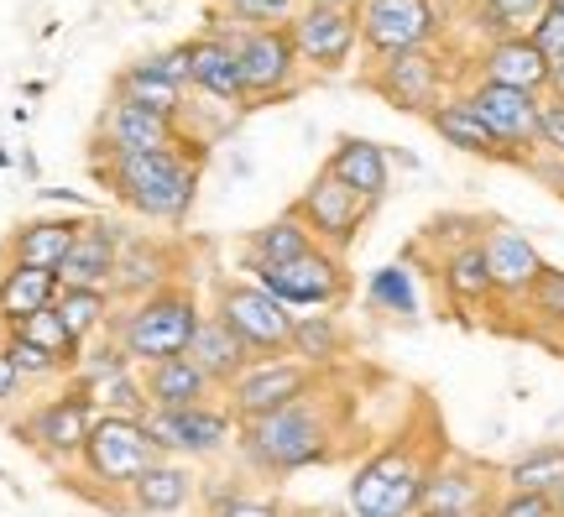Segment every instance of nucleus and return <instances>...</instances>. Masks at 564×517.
<instances>
[{
  "label": "nucleus",
  "instance_id": "nucleus-1",
  "mask_svg": "<svg viewBox=\"0 0 564 517\" xmlns=\"http://www.w3.org/2000/svg\"><path fill=\"white\" fill-rule=\"evenodd\" d=\"M89 173L105 194H116L131 215L152 225H183L204 179V141H183L173 152H116L89 158Z\"/></svg>",
  "mask_w": 564,
  "mask_h": 517
},
{
  "label": "nucleus",
  "instance_id": "nucleus-2",
  "mask_svg": "<svg viewBox=\"0 0 564 517\" xmlns=\"http://www.w3.org/2000/svg\"><path fill=\"white\" fill-rule=\"evenodd\" d=\"M340 408H345V398L324 392V381H319L308 398L241 423L236 444H241L246 465L262 471V476H293V471H308V465H329V460L340 455V423H335Z\"/></svg>",
  "mask_w": 564,
  "mask_h": 517
},
{
  "label": "nucleus",
  "instance_id": "nucleus-3",
  "mask_svg": "<svg viewBox=\"0 0 564 517\" xmlns=\"http://www.w3.org/2000/svg\"><path fill=\"white\" fill-rule=\"evenodd\" d=\"M444 444L434 429H403L392 434L377 450L356 465L350 476V492H345V507L350 517H419V502H423V486L434 476V465L444 460Z\"/></svg>",
  "mask_w": 564,
  "mask_h": 517
},
{
  "label": "nucleus",
  "instance_id": "nucleus-4",
  "mask_svg": "<svg viewBox=\"0 0 564 517\" xmlns=\"http://www.w3.org/2000/svg\"><path fill=\"white\" fill-rule=\"evenodd\" d=\"M199 293L188 282H167L152 299L126 303L121 319H110V335L121 340V351L131 356V366H158V360L188 356L194 330H199Z\"/></svg>",
  "mask_w": 564,
  "mask_h": 517
},
{
  "label": "nucleus",
  "instance_id": "nucleus-5",
  "mask_svg": "<svg viewBox=\"0 0 564 517\" xmlns=\"http://www.w3.org/2000/svg\"><path fill=\"white\" fill-rule=\"evenodd\" d=\"M158 460H167V455H158V444L147 439L141 418L100 413L89 439H84L79 465H84V481H95L105 492H131V481L147 476Z\"/></svg>",
  "mask_w": 564,
  "mask_h": 517
},
{
  "label": "nucleus",
  "instance_id": "nucleus-6",
  "mask_svg": "<svg viewBox=\"0 0 564 517\" xmlns=\"http://www.w3.org/2000/svg\"><path fill=\"white\" fill-rule=\"evenodd\" d=\"M209 314L220 324H230L257 351V360L282 356L288 340H293V324H299V314L282 309L262 282H241V278H215V309Z\"/></svg>",
  "mask_w": 564,
  "mask_h": 517
},
{
  "label": "nucleus",
  "instance_id": "nucleus-7",
  "mask_svg": "<svg viewBox=\"0 0 564 517\" xmlns=\"http://www.w3.org/2000/svg\"><path fill=\"white\" fill-rule=\"evenodd\" d=\"M361 0H303V11L288 21L299 63L314 74H340L350 53L361 47Z\"/></svg>",
  "mask_w": 564,
  "mask_h": 517
},
{
  "label": "nucleus",
  "instance_id": "nucleus-8",
  "mask_svg": "<svg viewBox=\"0 0 564 517\" xmlns=\"http://www.w3.org/2000/svg\"><path fill=\"white\" fill-rule=\"evenodd\" d=\"M449 63L440 58V47H419V53H392V58H377V68L366 74V89L382 95L392 110H408V116H434L449 95Z\"/></svg>",
  "mask_w": 564,
  "mask_h": 517
},
{
  "label": "nucleus",
  "instance_id": "nucleus-9",
  "mask_svg": "<svg viewBox=\"0 0 564 517\" xmlns=\"http://www.w3.org/2000/svg\"><path fill=\"white\" fill-rule=\"evenodd\" d=\"M371 209L377 204L361 200V194H350L340 179H329V173H314V183L303 189L299 200H293V215L303 219V230L314 236V246H324V251H335V257H345L350 246H356V236H361V225L371 219Z\"/></svg>",
  "mask_w": 564,
  "mask_h": 517
},
{
  "label": "nucleus",
  "instance_id": "nucleus-10",
  "mask_svg": "<svg viewBox=\"0 0 564 517\" xmlns=\"http://www.w3.org/2000/svg\"><path fill=\"white\" fill-rule=\"evenodd\" d=\"M356 21H361V42L371 58L434 47L444 32L440 0H361Z\"/></svg>",
  "mask_w": 564,
  "mask_h": 517
},
{
  "label": "nucleus",
  "instance_id": "nucleus-11",
  "mask_svg": "<svg viewBox=\"0 0 564 517\" xmlns=\"http://www.w3.org/2000/svg\"><path fill=\"white\" fill-rule=\"evenodd\" d=\"M236 53H241V74H246V110L299 95L303 63H299V47H293V32H288V26L241 32V37H236Z\"/></svg>",
  "mask_w": 564,
  "mask_h": 517
},
{
  "label": "nucleus",
  "instance_id": "nucleus-12",
  "mask_svg": "<svg viewBox=\"0 0 564 517\" xmlns=\"http://www.w3.org/2000/svg\"><path fill=\"white\" fill-rule=\"evenodd\" d=\"M267 293L282 303V309H340L350 299V272H345V257L314 246L308 257L282 261V267H262L257 272Z\"/></svg>",
  "mask_w": 564,
  "mask_h": 517
},
{
  "label": "nucleus",
  "instance_id": "nucleus-13",
  "mask_svg": "<svg viewBox=\"0 0 564 517\" xmlns=\"http://www.w3.org/2000/svg\"><path fill=\"white\" fill-rule=\"evenodd\" d=\"M319 381H324V371H314V366H303L293 356H272L236 377V387L225 392V408H230L236 423H251V418H267V413H278V408H288V402L308 398Z\"/></svg>",
  "mask_w": 564,
  "mask_h": 517
},
{
  "label": "nucleus",
  "instance_id": "nucleus-14",
  "mask_svg": "<svg viewBox=\"0 0 564 517\" xmlns=\"http://www.w3.org/2000/svg\"><path fill=\"white\" fill-rule=\"evenodd\" d=\"M141 429H147V439L158 444V455L215 460L220 450L236 444V418H230V408H220V402L183 408V413H158V408H147Z\"/></svg>",
  "mask_w": 564,
  "mask_h": 517
},
{
  "label": "nucleus",
  "instance_id": "nucleus-15",
  "mask_svg": "<svg viewBox=\"0 0 564 517\" xmlns=\"http://www.w3.org/2000/svg\"><path fill=\"white\" fill-rule=\"evenodd\" d=\"M460 100L481 116V126L491 137L512 147L518 158L533 168L539 152V120H544V95H523V89H507V84H486L476 79L470 89H460Z\"/></svg>",
  "mask_w": 564,
  "mask_h": 517
},
{
  "label": "nucleus",
  "instance_id": "nucleus-16",
  "mask_svg": "<svg viewBox=\"0 0 564 517\" xmlns=\"http://www.w3.org/2000/svg\"><path fill=\"white\" fill-rule=\"evenodd\" d=\"M95 402L84 398L79 387H68L63 398H47L42 408H32V413L17 423V439L21 444H32L42 460H53V465H63V460H79L84 455V439H89V429H95Z\"/></svg>",
  "mask_w": 564,
  "mask_h": 517
},
{
  "label": "nucleus",
  "instance_id": "nucleus-17",
  "mask_svg": "<svg viewBox=\"0 0 564 517\" xmlns=\"http://www.w3.org/2000/svg\"><path fill=\"white\" fill-rule=\"evenodd\" d=\"M497 486H502V471L444 450V460L434 465V476L423 486L419 517H481L486 502L497 497Z\"/></svg>",
  "mask_w": 564,
  "mask_h": 517
},
{
  "label": "nucleus",
  "instance_id": "nucleus-18",
  "mask_svg": "<svg viewBox=\"0 0 564 517\" xmlns=\"http://www.w3.org/2000/svg\"><path fill=\"white\" fill-rule=\"evenodd\" d=\"M183 126L173 116L158 110H141V105L110 100L95 120V137H89V158H116V152H173L183 147Z\"/></svg>",
  "mask_w": 564,
  "mask_h": 517
},
{
  "label": "nucleus",
  "instance_id": "nucleus-19",
  "mask_svg": "<svg viewBox=\"0 0 564 517\" xmlns=\"http://www.w3.org/2000/svg\"><path fill=\"white\" fill-rule=\"evenodd\" d=\"M126 240L131 236L121 230V219L89 215L84 219V230H79V240H74V251H68L63 267H58V288H110Z\"/></svg>",
  "mask_w": 564,
  "mask_h": 517
},
{
  "label": "nucleus",
  "instance_id": "nucleus-20",
  "mask_svg": "<svg viewBox=\"0 0 564 517\" xmlns=\"http://www.w3.org/2000/svg\"><path fill=\"white\" fill-rule=\"evenodd\" d=\"M481 251H486V272H491V293L523 303L528 288L544 272L539 246L523 230H512V225H491V230H481Z\"/></svg>",
  "mask_w": 564,
  "mask_h": 517
},
{
  "label": "nucleus",
  "instance_id": "nucleus-21",
  "mask_svg": "<svg viewBox=\"0 0 564 517\" xmlns=\"http://www.w3.org/2000/svg\"><path fill=\"white\" fill-rule=\"evenodd\" d=\"M476 79L507 84V89H523V95H544L549 89V58L528 42V32H518V37H497L476 53Z\"/></svg>",
  "mask_w": 564,
  "mask_h": 517
},
{
  "label": "nucleus",
  "instance_id": "nucleus-22",
  "mask_svg": "<svg viewBox=\"0 0 564 517\" xmlns=\"http://www.w3.org/2000/svg\"><path fill=\"white\" fill-rule=\"evenodd\" d=\"M173 272H178V257H173V246H162V240H152V236H131V240H126V251H121V261H116V282H110V299H121V303L152 299L158 288L178 282Z\"/></svg>",
  "mask_w": 564,
  "mask_h": 517
},
{
  "label": "nucleus",
  "instance_id": "nucleus-23",
  "mask_svg": "<svg viewBox=\"0 0 564 517\" xmlns=\"http://www.w3.org/2000/svg\"><path fill=\"white\" fill-rule=\"evenodd\" d=\"M324 173L340 179L350 194H361L371 204H382L387 189H392V158H387V147H377V141H366V137L335 141V152L324 158Z\"/></svg>",
  "mask_w": 564,
  "mask_h": 517
},
{
  "label": "nucleus",
  "instance_id": "nucleus-24",
  "mask_svg": "<svg viewBox=\"0 0 564 517\" xmlns=\"http://www.w3.org/2000/svg\"><path fill=\"white\" fill-rule=\"evenodd\" d=\"M188 356H194V366H199L204 377L215 381V392H230L236 387V377L241 371H251L257 366V351L246 345L230 324H220L215 314L199 319V330H194V345H188Z\"/></svg>",
  "mask_w": 564,
  "mask_h": 517
},
{
  "label": "nucleus",
  "instance_id": "nucleus-25",
  "mask_svg": "<svg viewBox=\"0 0 564 517\" xmlns=\"http://www.w3.org/2000/svg\"><path fill=\"white\" fill-rule=\"evenodd\" d=\"M236 37L241 32H209V37H194V89L209 95V100L241 105L246 110V74H241V53H236Z\"/></svg>",
  "mask_w": 564,
  "mask_h": 517
},
{
  "label": "nucleus",
  "instance_id": "nucleus-26",
  "mask_svg": "<svg viewBox=\"0 0 564 517\" xmlns=\"http://www.w3.org/2000/svg\"><path fill=\"white\" fill-rule=\"evenodd\" d=\"M429 126H434V137L444 141V147H455V152H465V158H481V162H507V168H528L512 147H502V141L491 137L481 126V116L470 110V105L460 100V95H449V100L429 116Z\"/></svg>",
  "mask_w": 564,
  "mask_h": 517
},
{
  "label": "nucleus",
  "instance_id": "nucleus-27",
  "mask_svg": "<svg viewBox=\"0 0 564 517\" xmlns=\"http://www.w3.org/2000/svg\"><path fill=\"white\" fill-rule=\"evenodd\" d=\"M141 387H147V408H158V413L204 408V402L215 398V381L194 366V356H173V360L147 366V371H141Z\"/></svg>",
  "mask_w": 564,
  "mask_h": 517
},
{
  "label": "nucleus",
  "instance_id": "nucleus-28",
  "mask_svg": "<svg viewBox=\"0 0 564 517\" xmlns=\"http://www.w3.org/2000/svg\"><path fill=\"white\" fill-rule=\"evenodd\" d=\"M79 230H84L79 215H42V219H26V225H17V236H11V246H6V257L21 261V267H42V272H58L63 257L74 251Z\"/></svg>",
  "mask_w": 564,
  "mask_h": 517
},
{
  "label": "nucleus",
  "instance_id": "nucleus-29",
  "mask_svg": "<svg viewBox=\"0 0 564 517\" xmlns=\"http://www.w3.org/2000/svg\"><path fill=\"white\" fill-rule=\"evenodd\" d=\"M194 502V476L183 471L178 460H158L147 476L131 481L126 492V513H141V517H167V513H183Z\"/></svg>",
  "mask_w": 564,
  "mask_h": 517
},
{
  "label": "nucleus",
  "instance_id": "nucleus-30",
  "mask_svg": "<svg viewBox=\"0 0 564 517\" xmlns=\"http://www.w3.org/2000/svg\"><path fill=\"white\" fill-rule=\"evenodd\" d=\"M314 251V236L303 230V219L293 209H282L278 219H267L262 230H251L241 246V267L246 272H262V267H282V261H299Z\"/></svg>",
  "mask_w": 564,
  "mask_h": 517
},
{
  "label": "nucleus",
  "instance_id": "nucleus-31",
  "mask_svg": "<svg viewBox=\"0 0 564 517\" xmlns=\"http://www.w3.org/2000/svg\"><path fill=\"white\" fill-rule=\"evenodd\" d=\"M53 299H58V272L6 261V272H0V324H6V330H17L21 319L53 309Z\"/></svg>",
  "mask_w": 564,
  "mask_h": 517
},
{
  "label": "nucleus",
  "instance_id": "nucleus-32",
  "mask_svg": "<svg viewBox=\"0 0 564 517\" xmlns=\"http://www.w3.org/2000/svg\"><path fill=\"white\" fill-rule=\"evenodd\" d=\"M440 282L449 303H460V309H481L486 299H497L491 293V272H486L481 236H465L460 246H449V257L440 261Z\"/></svg>",
  "mask_w": 564,
  "mask_h": 517
},
{
  "label": "nucleus",
  "instance_id": "nucleus-33",
  "mask_svg": "<svg viewBox=\"0 0 564 517\" xmlns=\"http://www.w3.org/2000/svg\"><path fill=\"white\" fill-rule=\"evenodd\" d=\"M288 356L314 366V371H329V366H340L350 356V335H345V324L335 314H299L293 340H288Z\"/></svg>",
  "mask_w": 564,
  "mask_h": 517
},
{
  "label": "nucleus",
  "instance_id": "nucleus-34",
  "mask_svg": "<svg viewBox=\"0 0 564 517\" xmlns=\"http://www.w3.org/2000/svg\"><path fill=\"white\" fill-rule=\"evenodd\" d=\"M110 89H116V100H126V105H141V110H158V116L183 120V89H173V84L162 79L147 58L131 63V68H121Z\"/></svg>",
  "mask_w": 564,
  "mask_h": 517
},
{
  "label": "nucleus",
  "instance_id": "nucleus-35",
  "mask_svg": "<svg viewBox=\"0 0 564 517\" xmlns=\"http://www.w3.org/2000/svg\"><path fill=\"white\" fill-rule=\"evenodd\" d=\"M507 492H539V497H554L564 486V444H533L528 455H518L502 471Z\"/></svg>",
  "mask_w": 564,
  "mask_h": 517
},
{
  "label": "nucleus",
  "instance_id": "nucleus-36",
  "mask_svg": "<svg viewBox=\"0 0 564 517\" xmlns=\"http://www.w3.org/2000/svg\"><path fill=\"white\" fill-rule=\"evenodd\" d=\"M53 314L68 324V335L89 345L95 335L110 330V288H58Z\"/></svg>",
  "mask_w": 564,
  "mask_h": 517
},
{
  "label": "nucleus",
  "instance_id": "nucleus-37",
  "mask_svg": "<svg viewBox=\"0 0 564 517\" xmlns=\"http://www.w3.org/2000/svg\"><path fill=\"white\" fill-rule=\"evenodd\" d=\"M79 392L95 402V413L147 418V387H141L137 371H121V377H100V381H79Z\"/></svg>",
  "mask_w": 564,
  "mask_h": 517
},
{
  "label": "nucleus",
  "instance_id": "nucleus-38",
  "mask_svg": "<svg viewBox=\"0 0 564 517\" xmlns=\"http://www.w3.org/2000/svg\"><path fill=\"white\" fill-rule=\"evenodd\" d=\"M17 335H26L32 345H42L47 356L58 360L63 371H79V360H84V340H74L68 335V324H63L53 309H42V314H32V319H21L17 324Z\"/></svg>",
  "mask_w": 564,
  "mask_h": 517
},
{
  "label": "nucleus",
  "instance_id": "nucleus-39",
  "mask_svg": "<svg viewBox=\"0 0 564 517\" xmlns=\"http://www.w3.org/2000/svg\"><path fill=\"white\" fill-rule=\"evenodd\" d=\"M225 21H236L241 32H257V26H288V21L303 11V0H220Z\"/></svg>",
  "mask_w": 564,
  "mask_h": 517
},
{
  "label": "nucleus",
  "instance_id": "nucleus-40",
  "mask_svg": "<svg viewBox=\"0 0 564 517\" xmlns=\"http://www.w3.org/2000/svg\"><path fill=\"white\" fill-rule=\"evenodd\" d=\"M528 314L539 319L544 330H564V267H544L539 282L528 288Z\"/></svg>",
  "mask_w": 564,
  "mask_h": 517
},
{
  "label": "nucleus",
  "instance_id": "nucleus-41",
  "mask_svg": "<svg viewBox=\"0 0 564 517\" xmlns=\"http://www.w3.org/2000/svg\"><path fill=\"white\" fill-rule=\"evenodd\" d=\"M0 351L11 356V366H17V377L21 381H53V377H63V366L42 345H32L26 335H17V330H6V340H0Z\"/></svg>",
  "mask_w": 564,
  "mask_h": 517
},
{
  "label": "nucleus",
  "instance_id": "nucleus-42",
  "mask_svg": "<svg viewBox=\"0 0 564 517\" xmlns=\"http://www.w3.org/2000/svg\"><path fill=\"white\" fill-rule=\"evenodd\" d=\"M371 303L387 309V314H413V282H408L403 267H382L371 278Z\"/></svg>",
  "mask_w": 564,
  "mask_h": 517
},
{
  "label": "nucleus",
  "instance_id": "nucleus-43",
  "mask_svg": "<svg viewBox=\"0 0 564 517\" xmlns=\"http://www.w3.org/2000/svg\"><path fill=\"white\" fill-rule=\"evenodd\" d=\"M481 517H560L554 497H539V492H497V497L486 502Z\"/></svg>",
  "mask_w": 564,
  "mask_h": 517
},
{
  "label": "nucleus",
  "instance_id": "nucleus-44",
  "mask_svg": "<svg viewBox=\"0 0 564 517\" xmlns=\"http://www.w3.org/2000/svg\"><path fill=\"white\" fill-rule=\"evenodd\" d=\"M147 63H152V68H158V74L173 84V89H183V95L194 89V37H188V42H173V47H162V53H152Z\"/></svg>",
  "mask_w": 564,
  "mask_h": 517
},
{
  "label": "nucleus",
  "instance_id": "nucleus-45",
  "mask_svg": "<svg viewBox=\"0 0 564 517\" xmlns=\"http://www.w3.org/2000/svg\"><path fill=\"white\" fill-rule=\"evenodd\" d=\"M209 517H282V502L272 497H251V492H220Z\"/></svg>",
  "mask_w": 564,
  "mask_h": 517
},
{
  "label": "nucleus",
  "instance_id": "nucleus-46",
  "mask_svg": "<svg viewBox=\"0 0 564 517\" xmlns=\"http://www.w3.org/2000/svg\"><path fill=\"white\" fill-rule=\"evenodd\" d=\"M528 42H533V47L549 58V68H554V63H564V17H560V11H549V6H544V17L528 26Z\"/></svg>",
  "mask_w": 564,
  "mask_h": 517
},
{
  "label": "nucleus",
  "instance_id": "nucleus-47",
  "mask_svg": "<svg viewBox=\"0 0 564 517\" xmlns=\"http://www.w3.org/2000/svg\"><path fill=\"white\" fill-rule=\"evenodd\" d=\"M539 152H554L564 162V100H544V120H539Z\"/></svg>",
  "mask_w": 564,
  "mask_h": 517
},
{
  "label": "nucleus",
  "instance_id": "nucleus-48",
  "mask_svg": "<svg viewBox=\"0 0 564 517\" xmlns=\"http://www.w3.org/2000/svg\"><path fill=\"white\" fill-rule=\"evenodd\" d=\"M17 392H21V377H17V366H11V356L0 351V413L17 402Z\"/></svg>",
  "mask_w": 564,
  "mask_h": 517
},
{
  "label": "nucleus",
  "instance_id": "nucleus-49",
  "mask_svg": "<svg viewBox=\"0 0 564 517\" xmlns=\"http://www.w3.org/2000/svg\"><path fill=\"white\" fill-rule=\"evenodd\" d=\"M544 100H564V63H554V68H549V89H544Z\"/></svg>",
  "mask_w": 564,
  "mask_h": 517
},
{
  "label": "nucleus",
  "instance_id": "nucleus-50",
  "mask_svg": "<svg viewBox=\"0 0 564 517\" xmlns=\"http://www.w3.org/2000/svg\"><path fill=\"white\" fill-rule=\"evenodd\" d=\"M554 507H560V517H564V486H560V492H554Z\"/></svg>",
  "mask_w": 564,
  "mask_h": 517
},
{
  "label": "nucleus",
  "instance_id": "nucleus-51",
  "mask_svg": "<svg viewBox=\"0 0 564 517\" xmlns=\"http://www.w3.org/2000/svg\"><path fill=\"white\" fill-rule=\"evenodd\" d=\"M282 517H324V513H288V507H282Z\"/></svg>",
  "mask_w": 564,
  "mask_h": 517
},
{
  "label": "nucleus",
  "instance_id": "nucleus-52",
  "mask_svg": "<svg viewBox=\"0 0 564 517\" xmlns=\"http://www.w3.org/2000/svg\"><path fill=\"white\" fill-rule=\"evenodd\" d=\"M549 11H560V17H564V0H549Z\"/></svg>",
  "mask_w": 564,
  "mask_h": 517
},
{
  "label": "nucleus",
  "instance_id": "nucleus-53",
  "mask_svg": "<svg viewBox=\"0 0 564 517\" xmlns=\"http://www.w3.org/2000/svg\"><path fill=\"white\" fill-rule=\"evenodd\" d=\"M560 200H564V179H560Z\"/></svg>",
  "mask_w": 564,
  "mask_h": 517
},
{
  "label": "nucleus",
  "instance_id": "nucleus-54",
  "mask_svg": "<svg viewBox=\"0 0 564 517\" xmlns=\"http://www.w3.org/2000/svg\"><path fill=\"white\" fill-rule=\"evenodd\" d=\"M449 6H465V0H449Z\"/></svg>",
  "mask_w": 564,
  "mask_h": 517
},
{
  "label": "nucleus",
  "instance_id": "nucleus-55",
  "mask_svg": "<svg viewBox=\"0 0 564 517\" xmlns=\"http://www.w3.org/2000/svg\"><path fill=\"white\" fill-rule=\"evenodd\" d=\"M0 330H6V324H0Z\"/></svg>",
  "mask_w": 564,
  "mask_h": 517
}]
</instances>
